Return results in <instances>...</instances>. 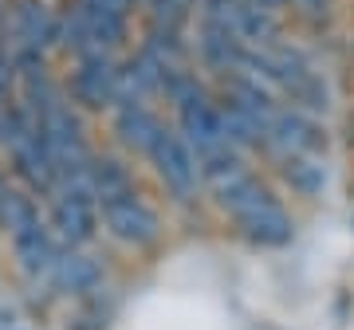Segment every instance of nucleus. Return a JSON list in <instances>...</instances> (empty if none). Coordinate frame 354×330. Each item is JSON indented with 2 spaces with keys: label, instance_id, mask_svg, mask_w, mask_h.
I'll use <instances>...</instances> for the list:
<instances>
[{
  "label": "nucleus",
  "instance_id": "1",
  "mask_svg": "<svg viewBox=\"0 0 354 330\" xmlns=\"http://www.w3.org/2000/svg\"><path fill=\"white\" fill-rule=\"evenodd\" d=\"M99 224L114 244H122L130 252H150L165 236V220L138 189L114 193L99 201Z\"/></svg>",
  "mask_w": 354,
  "mask_h": 330
},
{
  "label": "nucleus",
  "instance_id": "6",
  "mask_svg": "<svg viewBox=\"0 0 354 330\" xmlns=\"http://www.w3.org/2000/svg\"><path fill=\"white\" fill-rule=\"evenodd\" d=\"M330 150V134L319 115H307L299 106H279L268 122V157L299 153V157H323Z\"/></svg>",
  "mask_w": 354,
  "mask_h": 330
},
{
  "label": "nucleus",
  "instance_id": "3",
  "mask_svg": "<svg viewBox=\"0 0 354 330\" xmlns=\"http://www.w3.org/2000/svg\"><path fill=\"white\" fill-rule=\"evenodd\" d=\"M118 79H122V55L114 51H83L71 59V71L64 75L67 99L75 102L83 115H111L118 106Z\"/></svg>",
  "mask_w": 354,
  "mask_h": 330
},
{
  "label": "nucleus",
  "instance_id": "5",
  "mask_svg": "<svg viewBox=\"0 0 354 330\" xmlns=\"http://www.w3.org/2000/svg\"><path fill=\"white\" fill-rule=\"evenodd\" d=\"M0 43L4 48H59V8L48 0H8L4 24H0Z\"/></svg>",
  "mask_w": 354,
  "mask_h": 330
},
{
  "label": "nucleus",
  "instance_id": "15",
  "mask_svg": "<svg viewBox=\"0 0 354 330\" xmlns=\"http://www.w3.org/2000/svg\"><path fill=\"white\" fill-rule=\"evenodd\" d=\"M4 185H8V173H4V169H0V193H4Z\"/></svg>",
  "mask_w": 354,
  "mask_h": 330
},
{
  "label": "nucleus",
  "instance_id": "11",
  "mask_svg": "<svg viewBox=\"0 0 354 330\" xmlns=\"http://www.w3.org/2000/svg\"><path fill=\"white\" fill-rule=\"evenodd\" d=\"M272 162H276L279 181H283V185H288L295 197H307V201H315L319 193L327 189V162H323V157L279 153V157H272Z\"/></svg>",
  "mask_w": 354,
  "mask_h": 330
},
{
  "label": "nucleus",
  "instance_id": "8",
  "mask_svg": "<svg viewBox=\"0 0 354 330\" xmlns=\"http://www.w3.org/2000/svg\"><path fill=\"white\" fill-rule=\"evenodd\" d=\"M48 283L67 299H95V295L106 291V267H102L99 255H91L87 248H64L55 267H51Z\"/></svg>",
  "mask_w": 354,
  "mask_h": 330
},
{
  "label": "nucleus",
  "instance_id": "10",
  "mask_svg": "<svg viewBox=\"0 0 354 330\" xmlns=\"http://www.w3.org/2000/svg\"><path fill=\"white\" fill-rule=\"evenodd\" d=\"M162 126H165V118L153 110L150 102H118L111 110L114 142L127 153H138V157H146V150H150L153 138L162 134Z\"/></svg>",
  "mask_w": 354,
  "mask_h": 330
},
{
  "label": "nucleus",
  "instance_id": "12",
  "mask_svg": "<svg viewBox=\"0 0 354 330\" xmlns=\"http://www.w3.org/2000/svg\"><path fill=\"white\" fill-rule=\"evenodd\" d=\"M39 220H44L39 201L28 189H20L16 181H8L4 193H0V232H4V236H16V232L32 229V224H39Z\"/></svg>",
  "mask_w": 354,
  "mask_h": 330
},
{
  "label": "nucleus",
  "instance_id": "4",
  "mask_svg": "<svg viewBox=\"0 0 354 330\" xmlns=\"http://www.w3.org/2000/svg\"><path fill=\"white\" fill-rule=\"evenodd\" d=\"M48 229L55 232V240L64 244V248H91V244L99 240V201H95V193L75 185V181H59V189L51 193L48 201Z\"/></svg>",
  "mask_w": 354,
  "mask_h": 330
},
{
  "label": "nucleus",
  "instance_id": "7",
  "mask_svg": "<svg viewBox=\"0 0 354 330\" xmlns=\"http://www.w3.org/2000/svg\"><path fill=\"white\" fill-rule=\"evenodd\" d=\"M4 153H8V173L16 177V185L28 189L36 201H48L51 193L59 189V165H55V157L48 153L39 130H32L28 138H20Z\"/></svg>",
  "mask_w": 354,
  "mask_h": 330
},
{
  "label": "nucleus",
  "instance_id": "13",
  "mask_svg": "<svg viewBox=\"0 0 354 330\" xmlns=\"http://www.w3.org/2000/svg\"><path fill=\"white\" fill-rule=\"evenodd\" d=\"M16 90H20V75H16V64L8 55V48L0 43V110L16 99Z\"/></svg>",
  "mask_w": 354,
  "mask_h": 330
},
{
  "label": "nucleus",
  "instance_id": "2",
  "mask_svg": "<svg viewBox=\"0 0 354 330\" xmlns=\"http://www.w3.org/2000/svg\"><path fill=\"white\" fill-rule=\"evenodd\" d=\"M146 165L153 169L158 185L165 189V197L177 204H193L205 197V181H201V165L197 153L189 150V142L177 134L174 122H165L162 134L153 138V146L146 150Z\"/></svg>",
  "mask_w": 354,
  "mask_h": 330
},
{
  "label": "nucleus",
  "instance_id": "14",
  "mask_svg": "<svg viewBox=\"0 0 354 330\" xmlns=\"http://www.w3.org/2000/svg\"><path fill=\"white\" fill-rule=\"evenodd\" d=\"M252 4H260V8H268V12H279L283 4H291V0H252Z\"/></svg>",
  "mask_w": 354,
  "mask_h": 330
},
{
  "label": "nucleus",
  "instance_id": "9",
  "mask_svg": "<svg viewBox=\"0 0 354 330\" xmlns=\"http://www.w3.org/2000/svg\"><path fill=\"white\" fill-rule=\"evenodd\" d=\"M8 248H12L16 271H20L28 283H48L51 267H55V260L64 252V244L55 240V232L48 229V220H39L32 229L8 236Z\"/></svg>",
  "mask_w": 354,
  "mask_h": 330
}]
</instances>
